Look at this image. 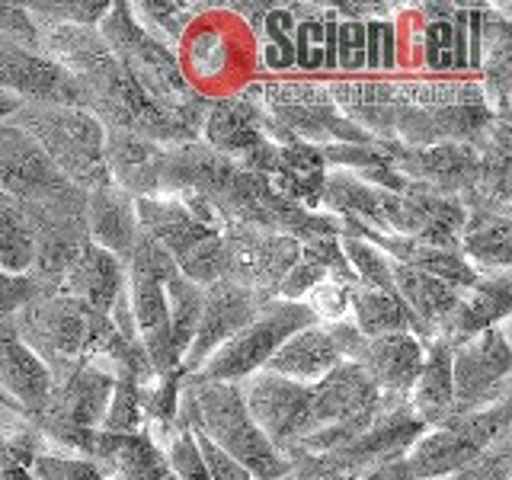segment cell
Listing matches in <instances>:
<instances>
[{"mask_svg": "<svg viewBox=\"0 0 512 480\" xmlns=\"http://www.w3.org/2000/svg\"><path fill=\"white\" fill-rule=\"evenodd\" d=\"M176 426H186L205 442H212L253 480H279L288 474L285 455L253 423L237 384L186 375Z\"/></svg>", "mask_w": 512, "mask_h": 480, "instance_id": "obj_1", "label": "cell"}, {"mask_svg": "<svg viewBox=\"0 0 512 480\" xmlns=\"http://www.w3.org/2000/svg\"><path fill=\"white\" fill-rule=\"evenodd\" d=\"M16 336L36 352L52 378L77 365L100 368L112 340V320L71 295H39L13 314Z\"/></svg>", "mask_w": 512, "mask_h": 480, "instance_id": "obj_2", "label": "cell"}, {"mask_svg": "<svg viewBox=\"0 0 512 480\" xmlns=\"http://www.w3.org/2000/svg\"><path fill=\"white\" fill-rule=\"evenodd\" d=\"M7 122L23 128L71 186L84 192L109 186V173L103 164V125L87 109L58 103H20V109Z\"/></svg>", "mask_w": 512, "mask_h": 480, "instance_id": "obj_3", "label": "cell"}, {"mask_svg": "<svg viewBox=\"0 0 512 480\" xmlns=\"http://www.w3.org/2000/svg\"><path fill=\"white\" fill-rule=\"evenodd\" d=\"M96 29H100L112 58L122 64V71L132 77L157 106H164L173 116L202 93L192 87V80L186 77L180 52L148 36V32L141 29V23L135 20V10L128 0L109 4V13L103 16V23Z\"/></svg>", "mask_w": 512, "mask_h": 480, "instance_id": "obj_4", "label": "cell"}, {"mask_svg": "<svg viewBox=\"0 0 512 480\" xmlns=\"http://www.w3.org/2000/svg\"><path fill=\"white\" fill-rule=\"evenodd\" d=\"M266 119L282 128L288 138L327 148V144H372L375 138L352 125L340 109L324 80L314 77H260L244 84Z\"/></svg>", "mask_w": 512, "mask_h": 480, "instance_id": "obj_5", "label": "cell"}, {"mask_svg": "<svg viewBox=\"0 0 512 480\" xmlns=\"http://www.w3.org/2000/svg\"><path fill=\"white\" fill-rule=\"evenodd\" d=\"M20 205L32 224V234H36V263H32L29 276L42 288V295H58L64 276L90 247L87 192L64 183Z\"/></svg>", "mask_w": 512, "mask_h": 480, "instance_id": "obj_6", "label": "cell"}, {"mask_svg": "<svg viewBox=\"0 0 512 480\" xmlns=\"http://www.w3.org/2000/svg\"><path fill=\"white\" fill-rule=\"evenodd\" d=\"M112 397V375L100 368L77 365L71 372L52 378L45 400L26 420L42 432L52 452L80 455L87 439L103 423V413Z\"/></svg>", "mask_w": 512, "mask_h": 480, "instance_id": "obj_7", "label": "cell"}, {"mask_svg": "<svg viewBox=\"0 0 512 480\" xmlns=\"http://www.w3.org/2000/svg\"><path fill=\"white\" fill-rule=\"evenodd\" d=\"M176 272L173 256L148 237L138 244L125 263L128 308L135 317L138 340L154 365V375H164L180 365V356L170 343V314H167V279Z\"/></svg>", "mask_w": 512, "mask_h": 480, "instance_id": "obj_8", "label": "cell"}, {"mask_svg": "<svg viewBox=\"0 0 512 480\" xmlns=\"http://www.w3.org/2000/svg\"><path fill=\"white\" fill-rule=\"evenodd\" d=\"M317 317L308 304H295V301H269L263 304L256 317L244 330H237L228 343H224L218 352L208 356V362L192 375H202L208 381H228V384H240L244 378L263 372V365L272 359L288 336L314 327Z\"/></svg>", "mask_w": 512, "mask_h": 480, "instance_id": "obj_9", "label": "cell"}, {"mask_svg": "<svg viewBox=\"0 0 512 480\" xmlns=\"http://www.w3.org/2000/svg\"><path fill=\"white\" fill-rule=\"evenodd\" d=\"M221 237H224V256H228L224 279L250 288L260 298V304L276 301L288 269L301 260L298 240L237 221H224Z\"/></svg>", "mask_w": 512, "mask_h": 480, "instance_id": "obj_10", "label": "cell"}, {"mask_svg": "<svg viewBox=\"0 0 512 480\" xmlns=\"http://www.w3.org/2000/svg\"><path fill=\"white\" fill-rule=\"evenodd\" d=\"M452 381L455 407L448 420L512 397V346L506 324L477 333L474 340L452 349Z\"/></svg>", "mask_w": 512, "mask_h": 480, "instance_id": "obj_11", "label": "cell"}, {"mask_svg": "<svg viewBox=\"0 0 512 480\" xmlns=\"http://www.w3.org/2000/svg\"><path fill=\"white\" fill-rule=\"evenodd\" d=\"M244 397L247 413L260 426L263 436L279 448L292 452L314 432L311 413V384H298L269 372H256L237 384Z\"/></svg>", "mask_w": 512, "mask_h": 480, "instance_id": "obj_12", "label": "cell"}, {"mask_svg": "<svg viewBox=\"0 0 512 480\" xmlns=\"http://www.w3.org/2000/svg\"><path fill=\"white\" fill-rule=\"evenodd\" d=\"M461 228L464 205L455 196H442V192L423 183H407L404 192L388 196L381 234H400L439 250H458Z\"/></svg>", "mask_w": 512, "mask_h": 480, "instance_id": "obj_13", "label": "cell"}, {"mask_svg": "<svg viewBox=\"0 0 512 480\" xmlns=\"http://www.w3.org/2000/svg\"><path fill=\"white\" fill-rule=\"evenodd\" d=\"M237 173V160L208 148L205 141H186L176 148H164L157 173L160 199H189L199 196L218 205ZM218 212V208H215Z\"/></svg>", "mask_w": 512, "mask_h": 480, "instance_id": "obj_14", "label": "cell"}, {"mask_svg": "<svg viewBox=\"0 0 512 480\" xmlns=\"http://www.w3.org/2000/svg\"><path fill=\"white\" fill-rule=\"evenodd\" d=\"M260 308H263L260 298H256L244 285H234L228 279H218L212 285H205L199 327H196V336H192V343H189L180 365L189 375L199 372V368L208 362V356L218 352L237 330H244Z\"/></svg>", "mask_w": 512, "mask_h": 480, "instance_id": "obj_15", "label": "cell"}, {"mask_svg": "<svg viewBox=\"0 0 512 480\" xmlns=\"http://www.w3.org/2000/svg\"><path fill=\"white\" fill-rule=\"evenodd\" d=\"M0 90L20 96L23 103H58L84 109V93L77 80L45 58L42 52L0 42Z\"/></svg>", "mask_w": 512, "mask_h": 480, "instance_id": "obj_16", "label": "cell"}, {"mask_svg": "<svg viewBox=\"0 0 512 480\" xmlns=\"http://www.w3.org/2000/svg\"><path fill=\"white\" fill-rule=\"evenodd\" d=\"M388 154L404 180L423 183L442 196H455L458 202L468 196L477 183L480 154L471 144H432V148H404L388 141Z\"/></svg>", "mask_w": 512, "mask_h": 480, "instance_id": "obj_17", "label": "cell"}, {"mask_svg": "<svg viewBox=\"0 0 512 480\" xmlns=\"http://www.w3.org/2000/svg\"><path fill=\"white\" fill-rule=\"evenodd\" d=\"M80 458L100 464L109 480H176L164 448L148 436V429L128 432V436H112V432L96 429Z\"/></svg>", "mask_w": 512, "mask_h": 480, "instance_id": "obj_18", "label": "cell"}, {"mask_svg": "<svg viewBox=\"0 0 512 480\" xmlns=\"http://www.w3.org/2000/svg\"><path fill=\"white\" fill-rule=\"evenodd\" d=\"M327 90L333 96L336 109L343 116L362 128L365 135L391 141L394 135V116L400 106L397 84L391 74L375 77V74H359V77H333L327 80Z\"/></svg>", "mask_w": 512, "mask_h": 480, "instance_id": "obj_19", "label": "cell"}, {"mask_svg": "<svg viewBox=\"0 0 512 480\" xmlns=\"http://www.w3.org/2000/svg\"><path fill=\"white\" fill-rule=\"evenodd\" d=\"M512 311V272H496V276H480L468 292H461L455 311L445 317L436 336L448 346H461L474 340L477 333L503 327Z\"/></svg>", "mask_w": 512, "mask_h": 480, "instance_id": "obj_20", "label": "cell"}, {"mask_svg": "<svg viewBox=\"0 0 512 480\" xmlns=\"http://www.w3.org/2000/svg\"><path fill=\"white\" fill-rule=\"evenodd\" d=\"M68 180L52 167V160L13 122H0V192L16 202L39 199Z\"/></svg>", "mask_w": 512, "mask_h": 480, "instance_id": "obj_21", "label": "cell"}, {"mask_svg": "<svg viewBox=\"0 0 512 480\" xmlns=\"http://www.w3.org/2000/svg\"><path fill=\"white\" fill-rule=\"evenodd\" d=\"M199 141L231 160L263 144V109L256 103V96L247 87H237L228 96H212Z\"/></svg>", "mask_w": 512, "mask_h": 480, "instance_id": "obj_22", "label": "cell"}, {"mask_svg": "<svg viewBox=\"0 0 512 480\" xmlns=\"http://www.w3.org/2000/svg\"><path fill=\"white\" fill-rule=\"evenodd\" d=\"M384 397L359 365L340 362L311 384V413H314V432L324 426H336L346 420H359V416L378 413Z\"/></svg>", "mask_w": 512, "mask_h": 480, "instance_id": "obj_23", "label": "cell"}, {"mask_svg": "<svg viewBox=\"0 0 512 480\" xmlns=\"http://www.w3.org/2000/svg\"><path fill=\"white\" fill-rule=\"evenodd\" d=\"M164 148L132 132L103 128V164L109 183L132 199H157V173Z\"/></svg>", "mask_w": 512, "mask_h": 480, "instance_id": "obj_24", "label": "cell"}, {"mask_svg": "<svg viewBox=\"0 0 512 480\" xmlns=\"http://www.w3.org/2000/svg\"><path fill=\"white\" fill-rule=\"evenodd\" d=\"M423 365V340L413 333L368 336V346L359 359V368L375 384L378 394L407 400L416 375Z\"/></svg>", "mask_w": 512, "mask_h": 480, "instance_id": "obj_25", "label": "cell"}, {"mask_svg": "<svg viewBox=\"0 0 512 480\" xmlns=\"http://www.w3.org/2000/svg\"><path fill=\"white\" fill-rule=\"evenodd\" d=\"M506 7L484 4V42H480L477 84L496 116H512V20Z\"/></svg>", "mask_w": 512, "mask_h": 480, "instance_id": "obj_26", "label": "cell"}, {"mask_svg": "<svg viewBox=\"0 0 512 480\" xmlns=\"http://www.w3.org/2000/svg\"><path fill=\"white\" fill-rule=\"evenodd\" d=\"M87 231L93 247L112 253L119 263H128L141 237L135 199L112 183L87 192Z\"/></svg>", "mask_w": 512, "mask_h": 480, "instance_id": "obj_27", "label": "cell"}, {"mask_svg": "<svg viewBox=\"0 0 512 480\" xmlns=\"http://www.w3.org/2000/svg\"><path fill=\"white\" fill-rule=\"evenodd\" d=\"M407 404L426 429H439L448 423L455 407V381H452V346L439 336L423 343V365L407 394Z\"/></svg>", "mask_w": 512, "mask_h": 480, "instance_id": "obj_28", "label": "cell"}, {"mask_svg": "<svg viewBox=\"0 0 512 480\" xmlns=\"http://www.w3.org/2000/svg\"><path fill=\"white\" fill-rule=\"evenodd\" d=\"M480 455H484V448H477L471 436H464L455 423H445L439 429H426L410 445L404 461L410 480H445L458 474L461 468H468Z\"/></svg>", "mask_w": 512, "mask_h": 480, "instance_id": "obj_29", "label": "cell"}, {"mask_svg": "<svg viewBox=\"0 0 512 480\" xmlns=\"http://www.w3.org/2000/svg\"><path fill=\"white\" fill-rule=\"evenodd\" d=\"M122 292H125V263L90 244L80 253V260L71 266L68 276H64L58 295H71L80 304H87L90 311L109 317L112 304H116Z\"/></svg>", "mask_w": 512, "mask_h": 480, "instance_id": "obj_30", "label": "cell"}, {"mask_svg": "<svg viewBox=\"0 0 512 480\" xmlns=\"http://www.w3.org/2000/svg\"><path fill=\"white\" fill-rule=\"evenodd\" d=\"M327 173L330 167L324 160V151L314 148V144L295 141L279 148V167L269 176V183L282 199L308 208V212H320Z\"/></svg>", "mask_w": 512, "mask_h": 480, "instance_id": "obj_31", "label": "cell"}, {"mask_svg": "<svg viewBox=\"0 0 512 480\" xmlns=\"http://www.w3.org/2000/svg\"><path fill=\"white\" fill-rule=\"evenodd\" d=\"M336 365H340V352L333 349L324 324H314L288 336V340L272 352V359L263 365V372L298 381V384H317L327 372H333Z\"/></svg>", "mask_w": 512, "mask_h": 480, "instance_id": "obj_32", "label": "cell"}, {"mask_svg": "<svg viewBox=\"0 0 512 480\" xmlns=\"http://www.w3.org/2000/svg\"><path fill=\"white\" fill-rule=\"evenodd\" d=\"M135 212H138L141 237H148L154 244L164 247L173 256V263L196 244H202V240H208L212 234H221V231H212V228H205V224H199L176 199H160V196L135 199Z\"/></svg>", "mask_w": 512, "mask_h": 480, "instance_id": "obj_33", "label": "cell"}, {"mask_svg": "<svg viewBox=\"0 0 512 480\" xmlns=\"http://www.w3.org/2000/svg\"><path fill=\"white\" fill-rule=\"evenodd\" d=\"M458 253L477 276L512 272V215H464Z\"/></svg>", "mask_w": 512, "mask_h": 480, "instance_id": "obj_34", "label": "cell"}, {"mask_svg": "<svg viewBox=\"0 0 512 480\" xmlns=\"http://www.w3.org/2000/svg\"><path fill=\"white\" fill-rule=\"evenodd\" d=\"M416 36V52L429 77L455 74V4H420L407 10Z\"/></svg>", "mask_w": 512, "mask_h": 480, "instance_id": "obj_35", "label": "cell"}, {"mask_svg": "<svg viewBox=\"0 0 512 480\" xmlns=\"http://www.w3.org/2000/svg\"><path fill=\"white\" fill-rule=\"evenodd\" d=\"M349 320L365 336H388V333H413L416 340H432L410 308L397 298V292H375V288H352L349 292Z\"/></svg>", "mask_w": 512, "mask_h": 480, "instance_id": "obj_36", "label": "cell"}, {"mask_svg": "<svg viewBox=\"0 0 512 480\" xmlns=\"http://www.w3.org/2000/svg\"><path fill=\"white\" fill-rule=\"evenodd\" d=\"M388 196L391 192L375 189L362 183L359 176L346 170H330L324 183V199H320V212L333 218H349L359 221L365 228L384 231V212H388Z\"/></svg>", "mask_w": 512, "mask_h": 480, "instance_id": "obj_37", "label": "cell"}, {"mask_svg": "<svg viewBox=\"0 0 512 480\" xmlns=\"http://www.w3.org/2000/svg\"><path fill=\"white\" fill-rule=\"evenodd\" d=\"M391 279H394L397 298L407 304L410 314L420 320L426 330H432V336H436V330L445 324V317L455 311L461 292H455L452 285H445L439 279L426 276L420 269L397 266V263L391 269Z\"/></svg>", "mask_w": 512, "mask_h": 480, "instance_id": "obj_38", "label": "cell"}, {"mask_svg": "<svg viewBox=\"0 0 512 480\" xmlns=\"http://www.w3.org/2000/svg\"><path fill=\"white\" fill-rule=\"evenodd\" d=\"M295 13V68L304 74L327 71V36L333 26L330 4H292Z\"/></svg>", "mask_w": 512, "mask_h": 480, "instance_id": "obj_39", "label": "cell"}, {"mask_svg": "<svg viewBox=\"0 0 512 480\" xmlns=\"http://www.w3.org/2000/svg\"><path fill=\"white\" fill-rule=\"evenodd\" d=\"M36 263V234L23 205L0 192V269L26 276Z\"/></svg>", "mask_w": 512, "mask_h": 480, "instance_id": "obj_40", "label": "cell"}, {"mask_svg": "<svg viewBox=\"0 0 512 480\" xmlns=\"http://www.w3.org/2000/svg\"><path fill=\"white\" fill-rule=\"evenodd\" d=\"M256 55L266 71H292L295 68V13L292 4H272L256 32Z\"/></svg>", "mask_w": 512, "mask_h": 480, "instance_id": "obj_41", "label": "cell"}, {"mask_svg": "<svg viewBox=\"0 0 512 480\" xmlns=\"http://www.w3.org/2000/svg\"><path fill=\"white\" fill-rule=\"evenodd\" d=\"M202 301H205V288L183 279L180 272H173L167 279V314H170V343L176 349V356H186V349L192 343L202 317Z\"/></svg>", "mask_w": 512, "mask_h": 480, "instance_id": "obj_42", "label": "cell"}, {"mask_svg": "<svg viewBox=\"0 0 512 480\" xmlns=\"http://www.w3.org/2000/svg\"><path fill=\"white\" fill-rule=\"evenodd\" d=\"M42 452H52V445L42 439V432L29 420L0 436V480H36L32 464Z\"/></svg>", "mask_w": 512, "mask_h": 480, "instance_id": "obj_43", "label": "cell"}, {"mask_svg": "<svg viewBox=\"0 0 512 480\" xmlns=\"http://www.w3.org/2000/svg\"><path fill=\"white\" fill-rule=\"evenodd\" d=\"M132 10L148 36L176 48V52H180V42L186 39V29L196 16L192 4H164V0H141V4H132Z\"/></svg>", "mask_w": 512, "mask_h": 480, "instance_id": "obj_44", "label": "cell"}, {"mask_svg": "<svg viewBox=\"0 0 512 480\" xmlns=\"http://www.w3.org/2000/svg\"><path fill=\"white\" fill-rule=\"evenodd\" d=\"M32 26L39 29V36L48 29L58 26H100L103 16L109 13V0H90V4H77V0H68V4H48V0H39V4H23Z\"/></svg>", "mask_w": 512, "mask_h": 480, "instance_id": "obj_45", "label": "cell"}, {"mask_svg": "<svg viewBox=\"0 0 512 480\" xmlns=\"http://www.w3.org/2000/svg\"><path fill=\"white\" fill-rule=\"evenodd\" d=\"M340 247L346 253L349 269L356 272L359 288H375V292H394V279H391L394 263L375 244H368V240H362V237H340Z\"/></svg>", "mask_w": 512, "mask_h": 480, "instance_id": "obj_46", "label": "cell"}, {"mask_svg": "<svg viewBox=\"0 0 512 480\" xmlns=\"http://www.w3.org/2000/svg\"><path fill=\"white\" fill-rule=\"evenodd\" d=\"M103 432L112 436H128V432L144 429V413H141V388L128 378H112V397L103 413Z\"/></svg>", "mask_w": 512, "mask_h": 480, "instance_id": "obj_47", "label": "cell"}, {"mask_svg": "<svg viewBox=\"0 0 512 480\" xmlns=\"http://www.w3.org/2000/svg\"><path fill=\"white\" fill-rule=\"evenodd\" d=\"M285 461H288V480H362L333 452H304V448H292V452H285Z\"/></svg>", "mask_w": 512, "mask_h": 480, "instance_id": "obj_48", "label": "cell"}, {"mask_svg": "<svg viewBox=\"0 0 512 480\" xmlns=\"http://www.w3.org/2000/svg\"><path fill=\"white\" fill-rule=\"evenodd\" d=\"M397 48H400V29L391 20H368L365 23V71H375L384 77L397 68Z\"/></svg>", "mask_w": 512, "mask_h": 480, "instance_id": "obj_49", "label": "cell"}, {"mask_svg": "<svg viewBox=\"0 0 512 480\" xmlns=\"http://www.w3.org/2000/svg\"><path fill=\"white\" fill-rule=\"evenodd\" d=\"M301 260L317 266L333 282H343L349 288H359L356 272L349 269L346 253L340 247V237H317V240H308V244H301Z\"/></svg>", "mask_w": 512, "mask_h": 480, "instance_id": "obj_50", "label": "cell"}, {"mask_svg": "<svg viewBox=\"0 0 512 480\" xmlns=\"http://www.w3.org/2000/svg\"><path fill=\"white\" fill-rule=\"evenodd\" d=\"M32 477L36 480H109L100 464L90 458L68 455V452H42L32 464Z\"/></svg>", "mask_w": 512, "mask_h": 480, "instance_id": "obj_51", "label": "cell"}, {"mask_svg": "<svg viewBox=\"0 0 512 480\" xmlns=\"http://www.w3.org/2000/svg\"><path fill=\"white\" fill-rule=\"evenodd\" d=\"M164 455H167V464H170V471H173L176 480H212L205 471L199 442L186 426L173 429V436L164 445Z\"/></svg>", "mask_w": 512, "mask_h": 480, "instance_id": "obj_52", "label": "cell"}, {"mask_svg": "<svg viewBox=\"0 0 512 480\" xmlns=\"http://www.w3.org/2000/svg\"><path fill=\"white\" fill-rule=\"evenodd\" d=\"M333 61H336V71H343L346 77H359L365 71V23L336 20Z\"/></svg>", "mask_w": 512, "mask_h": 480, "instance_id": "obj_53", "label": "cell"}, {"mask_svg": "<svg viewBox=\"0 0 512 480\" xmlns=\"http://www.w3.org/2000/svg\"><path fill=\"white\" fill-rule=\"evenodd\" d=\"M445 480H512V436L490 445L468 468H461Z\"/></svg>", "mask_w": 512, "mask_h": 480, "instance_id": "obj_54", "label": "cell"}, {"mask_svg": "<svg viewBox=\"0 0 512 480\" xmlns=\"http://www.w3.org/2000/svg\"><path fill=\"white\" fill-rule=\"evenodd\" d=\"M349 292H352L349 285L324 279L308 295V301H304V304H308V308L314 311L317 324H333V320L349 317Z\"/></svg>", "mask_w": 512, "mask_h": 480, "instance_id": "obj_55", "label": "cell"}, {"mask_svg": "<svg viewBox=\"0 0 512 480\" xmlns=\"http://www.w3.org/2000/svg\"><path fill=\"white\" fill-rule=\"evenodd\" d=\"M39 29L32 26L23 4H0V42L39 52Z\"/></svg>", "mask_w": 512, "mask_h": 480, "instance_id": "obj_56", "label": "cell"}, {"mask_svg": "<svg viewBox=\"0 0 512 480\" xmlns=\"http://www.w3.org/2000/svg\"><path fill=\"white\" fill-rule=\"evenodd\" d=\"M42 288L32 282V276H13V272L0 269V320H13V314L29 304L32 298H39Z\"/></svg>", "mask_w": 512, "mask_h": 480, "instance_id": "obj_57", "label": "cell"}, {"mask_svg": "<svg viewBox=\"0 0 512 480\" xmlns=\"http://www.w3.org/2000/svg\"><path fill=\"white\" fill-rule=\"evenodd\" d=\"M327 276L320 272L317 266H311V263H304V260H298L292 269H288V276L282 279V285H279V298L282 301H295V304H304L308 301V295L314 292V288L324 282Z\"/></svg>", "mask_w": 512, "mask_h": 480, "instance_id": "obj_58", "label": "cell"}, {"mask_svg": "<svg viewBox=\"0 0 512 480\" xmlns=\"http://www.w3.org/2000/svg\"><path fill=\"white\" fill-rule=\"evenodd\" d=\"M192 436H196V432H192ZM196 442H199V452H202V461H205V471L212 480H253L237 461H231L224 452H218L212 442H205L202 436H196Z\"/></svg>", "mask_w": 512, "mask_h": 480, "instance_id": "obj_59", "label": "cell"}, {"mask_svg": "<svg viewBox=\"0 0 512 480\" xmlns=\"http://www.w3.org/2000/svg\"><path fill=\"white\" fill-rule=\"evenodd\" d=\"M362 480H410V471H407V461L404 458H394V461H384L378 468L368 471Z\"/></svg>", "mask_w": 512, "mask_h": 480, "instance_id": "obj_60", "label": "cell"}, {"mask_svg": "<svg viewBox=\"0 0 512 480\" xmlns=\"http://www.w3.org/2000/svg\"><path fill=\"white\" fill-rule=\"evenodd\" d=\"M269 7H272V4H228V10H231V13L244 16V20L250 23V32H253V36H256V32H260L263 16L269 13Z\"/></svg>", "mask_w": 512, "mask_h": 480, "instance_id": "obj_61", "label": "cell"}, {"mask_svg": "<svg viewBox=\"0 0 512 480\" xmlns=\"http://www.w3.org/2000/svg\"><path fill=\"white\" fill-rule=\"evenodd\" d=\"M20 96H13V93H7V90H0V122H7L16 109H20Z\"/></svg>", "mask_w": 512, "mask_h": 480, "instance_id": "obj_62", "label": "cell"}, {"mask_svg": "<svg viewBox=\"0 0 512 480\" xmlns=\"http://www.w3.org/2000/svg\"><path fill=\"white\" fill-rule=\"evenodd\" d=\"M0 436H4V432H0Z\"/></svg>", "mask_w": 512, "mask_h": 480, "instance_id": "obj_63", "label": "cell"}]
</instances>
